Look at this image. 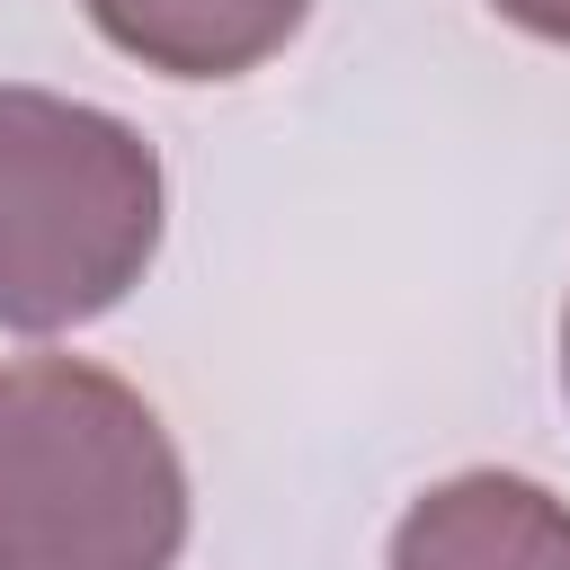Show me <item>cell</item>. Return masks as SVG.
Returning <instances> with one entry per match:
<instances>
[{"label": "cell", "mask_w": 570, "mask_h": 570, "mask_svg": "<svg viewBox=\"0 0 570 570\" xmlns=\"http://www.w3.org/2000/svg\"><path fill=\"white\" fill-rule=\"evenodd\" d=\"M187 463L160 410L89 356L0 365V570H178Z\"/></svg>", "instance_id": "cell-1"}, {"label": "cell", "mask_w": 570, "mask_h": 570, "mask_svg": "<svg viewBox=\"0 0 570 570\" xmlns=\"http://www.w3.org/2000/svg\"><path fill=\"white\" fill-rule=\"evenodd\" d=\"M160 151L62 89L0 80V330L53 338L116 312L160 249Z\"/></svg>", "instance_id": "cell-2"}, {"label": "cell", "mask_w": 570, "mask_h": 570, "mask_svg": "<svg viewBox=\"0 0 570 570\" xmlns=\"http://www.w3.org/2000/svg\"><path fill=\"white\" fill-rule=\"evenodd\" d=\"M383 570H570V499L525 472H454L401 508Z\"/></svg>", "instance_id": "cell-3"}, {"label": "cell", "mask_w": 570, "mask_h": 570, "mask_svg": "<svg viewBox=\"0 0 570 570\" xmlns=\"http://www.w3.org/2000/svg\"><path fill=\"white\" fill-rule=\"evenodd\" d=\"M89 27L160 80H240L285 53L312 0H80Z\"/></svg>", "instance_id": "cell-4"}, {"label": "cell", "mask_w": 570, "mask_h": 570, "mask_svg": "<svg viewBox=\"0 0 570 570\" xmlns=\"http://www.w3.org/2000/svg\"><path fill=\"white\" fill-rule=\"evenodd\" d=\"M490 9L525 36H543V45H570V0H490Z\"/></svg>", "instance_id": "cell-5"}, {"label": "cell", "mask_w": 570, "mask_h": 570, "mask_svg": "<svg viewBox=\"0 0 570 570\" xmlns=\"http://www.w3.org/2000/svg\"><path fill=\"white\" fill-rule=\"evenodd\" d=\"M561 392H570V312H561Z\"/></svg>", "instance_id": "cell-6"}]
</instances>
